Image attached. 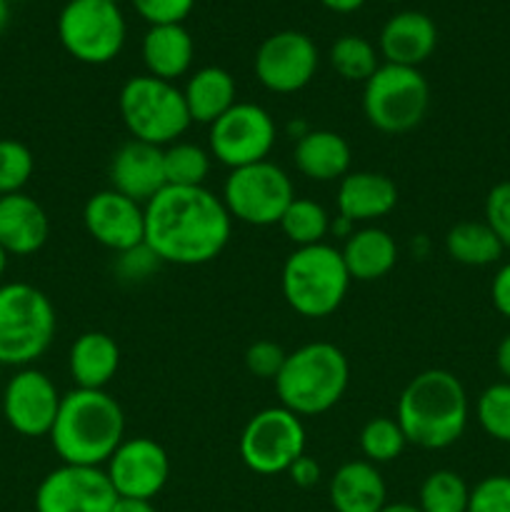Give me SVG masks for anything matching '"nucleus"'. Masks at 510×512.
Returning a JSON list of instances; mask_svg holds the SVG:
<instances>
[{"mask_svg": "<svg viewBox=\"0 0 510 512\" xmlns=\"http://www.w3.org/2000/svg\"><path fill=\"white\" fill-rule=\"evenodd\" d=\"M210 150L195 143H173L163 148L165 183L175 188H198L210 175Z\"/></svg>", "mask_w": 510, "mask_h": 512, "instance_id": "c756f323", "label": "nucleus"}, {"mask_svg": "<svg viewBox=\"0 0 510 512\" xmlns=\"http://www.w3.org/2000/svg\"><path fill=\"white\" fill-rule=\"evenodd\" d=\"M240 458L253 473L280 475L305 455L303 418L288 408H265L245 423L240 433Z\"/></svg>", "mask_w": 510, "mask_h": 512, "instance_id": "9b49d317", "label": "nucleus"}, {"mask_svg": "<svg viewBox=\"0 0 510 512\" xmlns=\"http://www.w3.org/2000/svg\"><path fill=\"white\" fill-rule=\"evenodd\" d=\"M330 505L335 512H380L388 505V488L378 465L350 460L330 478Z\"/></svg>", "mask_w": 510, "mask_h": 512, "instance_id": "4be33fe9", "label": "nucleus"}, {"mask_svg": "<svg viewBox=\"0 0 510 512\" xmlns=\"http://www.w3.org/2000/svg\"><path fill=\"white\" fill-rule=\"evenodd\" d=\"M485 223L498 235L503 248H510V180L490 188L485 198Z\"/></svg>", "mask_w": 510, "mask_h": 512, "instance_id": "58836bf2", "label": "nucleus"}, {"mask_svg": "<svg viewBox=\"0 0 510 512\" xmlns=\"http://www.w3.org/2000/svg\"><path fill=\"white\" fill-rule=\"evenodd\" d=\"M285 358H288V353L278 343H273V340H255L245 350V368L255 378L275 380L280 370H283Z\"/></svg>", "mask_w": 510, "mask_h": 512, "instance_id": "4c0bfd02", "label": "nucleus"}, {"mask_svg": "<svg viewBox=\"0 0 510 512\" xmlns=\"http://www.w3.org/2000/svg\"><path fill=\"white\" fill-rule=\"evenodd\" d=\"M283 298L303 318H328L343 305L350 273L343 253L328 243L295 248L280 275Z\"/></svg>", "mask_w": 510, "mask_h": 512, "instance_id": "39448f33", "label": "nucleus"}, {"mask_svg": "<svg viewBox=\"0 0 510 512\" xmlns=\"http://www.w3.org/2000/svg\"><path fill=\"white\" fill-rule=\"evenodd\" d=\"M70 378L83 390H105L120 368V348L108 333L88 330L70 345Z\"/></svg>", "mask_w": 510, "mask_h": 512, "instance_id": "b1692460", "label": "nucleus"}, {"mask_svg": "<svg viewBox=\"0 0 510 512\" xmlns=\"http://www.w3.org/2000/svg\"><path fill=\"white\" fill-rule=\"evenodd\" d=\"M293 160L295 168L305 178L315 180V183H333L350 173L353 153H350L348 140L335 130H308L295 143Z\"/></svg>", "mask_w": 510, "mask_h": 512, "instance_id": "5701e85b", "label": "nucleus"}, {"mask_svg": "<svg viewBox=\"0 0 510 512\" xmlns=\"http://www.w3.org/2000/svg\"><path fill=\"white\" fill-rule=\"evenodd\" d=\"M185 105L193 123L213 125L220 115L228 113L238 103V88L235 78L225 68L218 65H205L195 70L183 88Z\"/></svg>", "mask_w": 510, "mask_h": 512, "instance_id": "bb28decb", "label": "nucleus"}, {"mask_svg": "<svg viewBox=\"0 0 510 512\" xmlns=\"http://www.w3.org/2000/svg\"><path fill=\"white\" fill-rule=\"evenodd\" d=\"M273 383L283 408L300 418H315L343 400L350 365L343 350L333 343H308L288 353Z\"/></svg>", "mask_w": 510, "mask_h": 512, "instance_id": "20e7f679", "label": "nucleus"}, {"mask_svg": "<svg viewBox=\"0 0 510 512\" xmlns=\"http://www.w3.org/2000/svg\"><path fill=\"white\" fill-rule=\"evenodd\" d=\"M470 403L465 385L450 370H425L415 375L398 398L395 420L408 445L423 450L450 448L468 428Z\"/></svg>", "mask_w": 510, "mask_h": 512, "instance_id": "7ed1b4c3", "label": "nucleus"}, {"mask_svg": "<svg viewBox=\"0 0 510 512\" xmlns=\"http://www.w3.org/2000/svg\"><path fill=\"white\" fill-rule=\"evenodd\" d=\"M110 483L118 498L153 500L165 488L170 478V458L153 438H128L120 443L113 458L108 460Z\"/></svg>", "mask_w": 510, "mask_h": 512, "instance_id": "dca6fc26", "label": "nucleus"}, {"mask_svg": "<svg viewBox=\"0 0 510 512\" xmlns=\"http://www.w3.org/2000/svg\"><path fill=\"white\" fill-rule=\"evenodd\" d=\"M35 170V158L25 143L15 138H0V198L23 193Z\"/></svg>", "mask_w": 510, "mask_h": 512, "instance_id": "f704fd0d", "label": "nucleus"}, {"mask_svg": "<svg viewBox=\"0 0 510 512\" xmlns=\"http://www.w3.org/2000/svg\"><path fill=\"white\" fill-rule=\"evenodd\" d=\"M408 438H405L403 428L395 418H373L363 425L360 430V450H363L365 460L373 465L393 463L403 455Z\"/></svg>", "mask_w": 510, "mask_h": 512, "instance_id": "473e14b6", "label": "nucleus"}, {"mask_svg": "<svg viewBox=\"0 0 510 512\" xmlns=\"http://www.w3.org/2000/svg\"><path fill=\"white\" fill-rule=\"evenodd\" d=\"M233 233L223 198L205 185H165L145 205V245L163 265H205L218 258Z\"/></svg>", "mask_w": 510, "mask_h": 512, "instance_id": "f257e3e1", "label": "nucleus"}, {"mask_svg": "<svg viewBox=\"0 0 510 512\" xmlns=\"http://www.w3.org/2000/svg\"><path fill=\"white\" fill-rule=\"evenodd\" d=\"M495 365H498L505 383H510V335H505L498 343V350H495Z\"/></svg>", "mask_w": 510, "mask_h": 512, "instance_id": "c03bdc74", "label": "nucleus"}, {"mask_svg": "<svg viewBox=\"0 0 510 512\" xmlns=\"http://www.w3.org/2000/svg\"><path fill=\"white\" fill-rule=\"evenodd\" d=\"M330 65L350 83H365L380 68L378 50L360 35H343L330 45Z\"/></svg>", "mask_w": 510, "mask_h": 512, "instance_id": "7c9ffc66", "label": "nucleus"}, {"mask_svg": "<svg viewBox=\"0 0 510 512\" xmlns=\"http://www.w3.org/2000/svg\"><path fill=\"white\" fill-rule=\"evenodd\" d=\"M110 512H158L153 500H135V498H118Z\"/></svg>", "mask_w": 510, "mask_h": 512, "instance_id": "37998d69", "label": "nucleus"}, {"mask_svg": "<svg viewBox=\"0 0 510 512\" xmlns=\"http://www.w3.org/2000/svg\"><path fill=\"white\" fill-rule=\"evenodd\" d=\"M58 318L48 295L30 283L0 285V365L30 368L53 345Z\"/></svg>", "mask_w": 510, "mask_h": 512, "instance_id": "423d86ee", "label": "nucleus"}, {"mask_svg": "<svg viewBox=\"0 0 510 512\" xmlns=\"http://www.w3.org/2000/svg\"><path fill=\"white\" fill-rule=\"evenodd\" d=\"M320 3L333 13H355L358 8H363L365 0H320Z\"/></svg>", "mask_w": 510, "mask_h": 512, "instance_id": "a18cd8bd", "label": "nucleus"}, {"mask_svg": "<svg viewBox=\"0 0 510 512\" xmlns=\"http://www.w3.org/2000/svg\"><path fill=\"white\" fill-rule=\"evenodd\" d=\"M445 250L450 258L468 268H485L503 258V243L498 235L488 228V223L478 220H465V223L453 225L445 235Z\"/></svg>", "mask_w": 510, "mask_h": 512, "instance_id": "cd10ccee", "label": "nucleus"}, {"mask_svg": "<svg viewBox=\"0 0 510 512\" xmlns=\"http://www.w3.org/2000/svg\"><path fill=\"white\" fill-rule=\"evenodd\" d=\"M125 35L123 10L108 0H68L58 15L60 45L85 65H105L118 58Z\"/></svg>", "mask_w": 510, "mask_h": 512, "instance_id": "1a4fd4ad", "label": "nucleus"}, {"mask_svg": "<svg viewBox=\"0 0 510 512\" xmlns=\"http://www.w3.org/2000/svg\"><path fill=\"white\" fill-rule=\"evenodd\" d=\"M438 45V28L433 18L418 10H403L395 13L380 30V53L385 63L418 68Z\"/></svg>", "mask_w": 510, "mask_h": 512, "instance_id": "6ab92c4d", "label": "nucleus"}, {"mask_svg": "<svg viewBox=\"0 0 510 512\" xmlns=\"http://www.w3.org/2000/svg\"><path fill=\"white\" fill-rule=\"evenodd\" d=\"M110 188L140 205H148L165 188L163 148L130 138L110 158Z\"/></svg>", "mask_w": 510, "mask_h": 512, "instance_id": "a211bd4d", "label": "nucleus"}, {"mask_svg": "<svg viewBox=\"0 0 510 512\" xmlns=\"http://www.w3.org/2000/svg\"><path fill=\"white\" fill-rule=\"evenodd\" d=\"M398 205V188L393 180L373 170L348 173L338 185V213L350 223H370L385 218Z\"/></svg>", "mask_w": 510, "mask_h": 512, "instance_id": "412c9836", "label": "nucleus"}, {"mask_svg": "<svg viewBox=\"0 0 510 512\" xmlns=\"http://www.w3.org/2000/svg\"><path fill=\"white\" fill-rule=\"evenodd\" d=\"M48 438L63 463L103 468L125 440V413L105 390L75 388L60 400Z\"/></svg>", "mask_w": 510, "mask_h": 512, "instance_id": "f03ea898", "label": "nucleus"}, {"mask_svg": "<svg viewBox=\"0 0 510 512\" xmlns=\"http://www.w3.org/2000/svg\"><path fill=\"white\" fill-rule=\"evenodd\" d=\"M490 298H493L495 310L510 320V263L500 265L498 273H495L493 285H490Z\"/></svg>", "mask_w": 510, "mask_h": 512, "instance_id": "a19ab883", "label": "nucleus"}, {"mask_svg": "<svg viewBox=\"0 0 510 512\" xmlns=\"http://www.w3.org/2000/svg\"><path fill=\"white\" fill-rule=\"evenodd\" d=\"M8 258L10 255L5 253L3 248H0V280H3V275H5V270H8Z\"/></svg>", "mask_w": 510, "mask_h": 512, "instance_id": "09e8293b", "label": "nucleus"}, {"mask_svg": "<svg viewBox=\"0 0 510 512\" xmlns=\"http://www.w3.org/2000/svg\"><path fill=\"white\" fill-rule=\"evenodd\" d=\"M118 110L135 140L150 145H173L190 128L183 90L153 75H133L118 95Z\"/></svg>", "mask_w": 510, "mask_h": 512, "instance_id": "0eeeda50", "label": "nucleus"}, {"mask_svg": "<svg viewBox=\"0 0 510 512\" xmlns=\"http://www.w3.org/2000/svg\"><path fill=\"white\" fill-rule=\"evenodd\" d=\"M278 225L295 248H308V245L325 243V235L330 233V215L315 200L295 195Z\"/></svg>", "mask_w": 510, "mask_h": 512, "instance_id": "c85d7f7f", "label": "nucleus"}, {"mask_svg": "<svg viewBox=\"0 0 510 512\" xmlns=\"http://www.w3.org/2000/svg\"><path fill=\"white\" fill-rule=\"evenodd\" d=\"M390 3H395V0H390Z\"/></svg>", "mask_w": 510, "mask_h": 512, "instance_id": "3c124183", "label": "nucleus"}, {"mask_svg": "<svg viewBox=\"0 0 510 512\" xmlns=\"http://www.w3.org/2000/svg\"><path fill=\"white\" fill-rule=\"evenodd\" d=\"M195 43L183 23L150 25L143 38V63L148 75L175 83L193 65Z\"/></svg>", "mask_w": 510, "mask_h": 512, "instance_id": "393cba45", "label": "nucleus"}, {"mask_svg": "<svg viewBox=\"0 0 510 512\" xmlns=\"http://www.w3.org/2000/svg\"><path fill=\"white\" fill-rule=\"evenodd\" d=\"M470 488L453 470H435L420 485V512H468Z\"/></svg>", "mask_w": 510, "mask_h": 512, "instance_id": "2f4dec72", "label": "nucleus"}, {"mask_svg": "<svg viewBox=\"0 0 510 512\" xmlns=\"http://www.w3.org/2000/svg\"><path fill=\"white\" fill-rule=\"evenodd\" d=\"M130 3L150 25L183 23L195 8V0H130Z\"/></svg>", "mask_w": 510, "mask_h": 512, "instance_id": "ea45409f", "label": "nucleus"}, {"mask_svg": "<svg viewBox=\"0 0 510 512\" xmlns=\"http://www.w3.org/2000/svg\"><path fill=\"white\" fill-rule=\"evenodd\" d=\"M83 223L90 238L115 255L145 243V205L113 188L90 195L83 208Z\"/></svg>", "mask_w": 510, "mask_h": 512, "instance_id": "f3484780", "label": "nucleus"}, {"mask_svg": "<svg viewBox=\"0 0 510 512\" xmlns=\"http://www.w3.org/2000/svg\"><path fill=\"white\" fill-rule=\"evenodd\" d=\"M478 425L498 443H510V383H493L475 403Z\"/></svg>", "mask_w": 510, "mask_h": 512, "instance_id": "72a5a7b5", "label": "nucleus"}, {"mask_svg": "<svg viewBox=\"0 0 510 512\" xmlns=\"http://www.w3.org/2000/svg\"><path fill=\"white\" fill-rule=\"evenodd\" d=\"M60 400L58 385L43 370L20 368L5 385V423L23 438H45L58 418Z\"/></svg>", "mask_w": 510, "mask_h": 512, "instance_id": "2eb2a0df", "label": "nucleus"}, {"mask_svg": "<svg viewBox=\"0 0 510 512\" xmlns=\"http://www.w3.org/2000/svg\"><path fill=\"white\" fill-rule=\"evenodd\" d=\"M380 512H420V508L413 503H388Z\"/></svg>", "mask_w": 510, "mask_h": 512, "instance_id": "49530a36", "label": "nucleus"}, {"mask_svg": "<svg viewBox=\"0 0 510 512\" xmlns=\"http://www.w3.org/2000/svg\"><path fill=\"white\" fill-rule=\"evenodd\" d=\"M320 55L310 35L300 30H280L265 38L255 53V78L270 93L290 95L310 85L318 73Z\"/></svg>", "mask_w": 510, "mask_h": 512, "instance_id": "4468645a", "label": "nucleus"}, {"mask_svg": "<svg viewBox=\"0 0 510 512\" xmlns=\"http://www.w3.org/2000/svg\"><path fill=\"white\" fill-rule=\"evenodd\" d=\"M278 140L275 120L263 105L235 103L210 125V155L230 170L268 160Z\"/></svg>", "mask_w": 510, "mask_h": 512, "instance_id": "f8f14e48", "label": "nucleus"}, {"mask_svg": "<svg viewBox=\"0 0 510 512\" xmlns=\"http://www.w3.org/2000/svg\"><path fill=\"white\" fill-rule=\"evenodd\" d=\"M468 512H510V475H490L470 488Z\"/></svg>", "mask_w": 510, "mask_h": 512, "instance_id": "c9c22d12", "label": "nucleus"}, {"mask_svg": "<svg viewBox=\"0 0 510 512\" xmlns=\"http://www.w3.org/2000/svg\"><path fill=\"white\" fill-rule=\"evenodd\" d=\"M343 260L348 268L350 280L373 283L385 278L398 263V245L395 238L383 228H360L345 238Z\"/></svg>", "mask_w": 510, "mask_h": 512, "instance_id": "a878e982", "label": "nucleus"}, {"mask_svg": "<svg viewBox=\"0 0 510 512\" xmlns=\"http://www.w3.org/2000/svg\"><path fill=\"white\" fill-rule=\"evenodd\" d=\"M8 23H10V3L8 0H0V35L5 33Z\"/></svg>", "mask_w": 510, "mask_h": 512, "instance_id": "de8ad7c7", "label": "nucleus"}, {"mask_svg": "<svg viewBox=\"0 0 510 512\" xmlns=\"http://www.w3.org/2000/svg\"><path fill=\"white\" fill-rule=\"evenodd\" d=\"M50 220L43 205L25 193L0 198V248L8 255H33L48 243Z\"/></svg>", "mask_w": 510, "mask_h": 512, "instance_id": "aec40b11", "label": "nucleus"}, {"mask_svg": "<svg viewBox=\"0 0 510 512\" xmlns=\"http://www.w3.org/2000/svg\"><path fill=\"white\" fill-rule=\"evenodd\" d=\"M163 265V260L148 248V245H135V248L118 253L115 258V275H118L123 283H145L153 273H158V268Z\"/></svg>", "mask_w": 510, "mask_h": 512, "instance_id": "e433bc0d", "label": "nucleus"}, {"mask_svg": "<svg viewBox=\"0 0 510 512\" xmlns=\"http://www.w3.org/2000/svg\"><path fill=\"white\" fill-rule=\"evenodd\" d=\"M430 105V85L418 68L383 63L363 88V113L375 130L410 133L423 123Z\"/></svg>", "mask_w": 510, "mask_h": 512, "instance_id": "6e6552de", "label": "nucleus"}, {"mask_svg": "<svg viewBox=\"0 0 510 512\" xmlns=\"http://www.w3.org/2000/svg\"><path fill=\"white\" fill-rule=\"evenodd\" d=\"M108 3H115V5H118V3H120V0H108Z\"/></svg>", "mask_w": 510, "mask_h": 512, "instance_id": "8fccbe9b", "label": "nucleus"}, {"mask_svg": "<svg viewBox=\"0 0 510 512\" xmlns=\"http://www.w3.org/2000/svg\"><path fill=\"white\" fill-rule=\"evenodd\" d=\"M293 198L290 175L270 160L230 170L223 185V203L230 218L253 228L278 225Z\"/></svg>", "mask_w": 510, "mask_h": 512, "instance_id": "9d476101", "label": "nucleus"}, {"mask_svg": "<svg viewBox=\"0 0 510 512\" xmlns=\"http://www.w3.org/2000/svg\"><path fill=\"white\" fill-rule=\"evenodd\" d=\"M288 475L298 488H313L320 480V465L313 458H308V455H303V458H298L290 465Z\"/></svg>", "mask_w": 510, "mask_h": 512, "instance_id": "79ce46f5", "label": "nucleus"}, {"mask_svg": "<svg viewBox=\"0 0 510 512\" xmlns=\"http://www.w3.org/2000/svg\"><path fill=\"white\" fill-rule=\"evenodd\" d=\"M118 493L108 473L93 465L50 470L35 490V512H110Z\"/></svg>", "mask_w": 510, "mask_h": 512, "instance_id": "ddd939ff", "label": "nucleus"}]
</instances>
